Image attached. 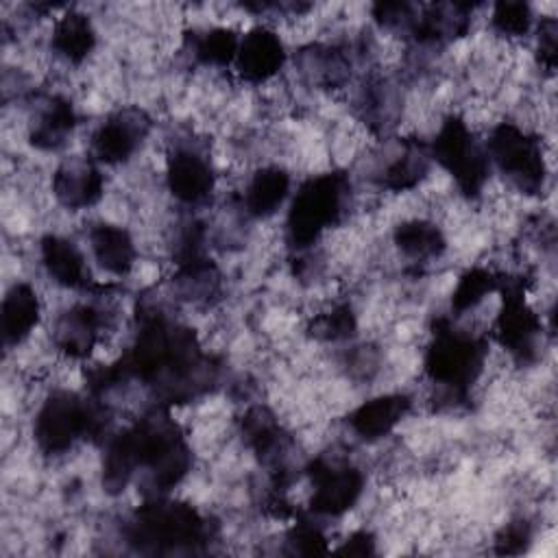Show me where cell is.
<instances>
[{"instance_id":"obj_1","label":"cell","mask_w":558,"mask_h":558,"mask_svg":"<svg viewBox=\"0 0 558 558\" xmlns=\"http://www.w3.org/2000/svg\"><path fill=\"white\" fill-rule=\"evenodd\" d=\"M351 179L340 170L312 174L290 198L286 240L296 251H307L320 238L340 227L351 209Z\"/></svg>"},{"instance_id":"obj_2","label":"cell","mask_w":558,"mask_h":558,"mask_svg":"<svg viewBox=\"0 0 558 558\" xmlns=\"http://www.w3.org/2000/svg\"><path fill=\"white\" fill-rule=\"evenodd\" d=\"M486 155L512 190L530 196L545 190L547 153L541 133L527 131L519 122H497L488 131Z\"/></svg>"},{"instance_id":"obj_3","label":"cell","mask_w":558,"mask_h":558,"mask_svg":"<svg viewBox=\"0 0 558 558\" xmlns=\"http://www.w3.org/2000/svg\"><path fill=\"white\" fill-rule=\"evenodd\" d=\"M102 425V416L87 399L70 390H54L35 414L33 436L41 453L63 456L76 442L96 436Z\"/></svg>"},{"instance_id":"obj_4","label":"cell","mask_w":558,"mask_h":558,"mask_svg":"<svg viewBox=\"0 0 558 558\" xmlns=\"http://www.w3.org/2000/svg\"><path fill=\"white\" fill-rule=\"evenodd\" d=\"M310 508L318 517H340L351 510L364 493V475L344 460L318 456L307 466Z\"/></svg>"},{"instance_id":"obj_5","label":"cell","mask_w":558,"mask_h":558,"mask_svg":"<svg viewBox=\"0 0 558 558\" xmlns=\"http://www.w3.org/2000/svg\"><path fill=\"white\" fill-rule=\"evenodd\" d=\"M150 118L140 107H122L107 116L89 135V157L96 163L122 166L150 133Z\"/></svg>"},{"instance_id":"obj_6","label":"cell","mask_w":558,"mask_h":558,"mask_svg":"<svg viewBox=\"0 0 558 558\" xmlns=\"http://www.w3.org/2000/svg\"><path fill=\"white\" fill-rule=\"evenodd\" d=\"M163 179L168 192L181 205H203L216 190L211 159L196 146L174 144L166 155Z\"/></svg>"},{"instance_id":"obj_7","label":"cell","mask_w":558,"mask_h":558,"mask_svg":"<svg viewBox=\"0 0 558 558\" xmlns=\"http://www.w3.org/2000/svg\"><path fill=\"white\" fill-rule=\"evenodd\" d=\"M286 65V44L281 35L266 26H253L240 35L233 72L240 81L262 87L279 76Z\"/></svg>"},{"instance_id":"obj_8","label":"cell","mask_w":558,"mask_h":558,"mask_svg":"<svg viewBox=\"0 0 558 558\" xmlns=\"http://www.w3.org/2000/svg\"><path fill=\"white\" fill-rule=\"evenodd\" d=\"M50 190L63 209L83 211L105 196V174L89 155L65 157L52 172Z\"/></svg>"},{"instance_id":"obj_9","label":"cell","mask_w":558,"mask_h":558,"mask_svg":"<svg viewBox=\"0 0 558 558\" xmlns=\"http://www.w3.org/2000/svg\"><path fill=\"white\" fill-rule=\"evenodd\" d=\"M292 177L279 163H268L248 174L240 194V207L248 218L266 220L275 216L290 198Z\"/></svg>"},{"instance_id":"obj_10","label":"cell","mask_w":558,"mask_h":558,"mask_svg":"<svg viewBox=\"0 0 558 558\" xmlns=\"http://www.w3.org/2000/svg\"><path fill=\"white\" fill-rule=\"evenodd\" d=\"M412 397L405 392H386L360 403L349 414L351 432L366 440L375 442L392 434V429L410 414Z\"/></svg>"},{"instance_id":"obj_11","label":"cell","mask_w":558,"mask_h":558,"mask_svg":"<svg viewBox=\"0 0 558 558\" xmlns=\"http://www.w3.org/2000/svg\"><path fill=\"white\" fill-rule=\"evenodd\" d=\"M39 264L57 288L85 290L89 286L87 259L65 235L48 233L39 240Z\"/></svg>"},{"instance_id":"obj_12","label":"cell","mask_w":558,"mask_h":558,"mask_svg":"<svg viewBox=\"0 0 558 558\" xmlns=\"http://www.w3.org/2000/svg\"><path fill=\"white\" fill-rule=\"evenodd\" d=\"M76 129L74 105L59 94L37 100L28 122V140L39 150H59Z\"/></svg>"},{"instance_id":"obj_13","label":"cell","mask_w":558,"mask_h":558,"mask_svg":"<svg viewBox=\"0 0 558 558\" xmlns=\"http://www.w3.org/2000/svg\"><path fill=\"white\" fill-rule=\"evenodd\" d=\"M89 251L98 266L122 279L131 275L137 264V246L131 231L116 222H98L87 231Z\"/></svg>"},{"instance_id":"obj_14","label":"cell","mask_w":558,"mask_h":558,"mask_svg":"<svg viewBox=\"0 0 558 558\" xmlns=\"http://www.w3.org/2000/svg\"><path fill=\"white\" fill-rule=\"evenodd\" d=\"M41 299L26 281H15L2 299V336L7 347H20L37 329Z\"/></svg>"},{"instance_id":"obj_15","label":"cell","mask_w":558,"mask_h":558,"mask_svg":"<svg viewBox=\"0 0 558 558\" xmlns=\"http://www.w3.org/2000/svg\"><path fill=\"white\" fill-rule=\"evenodd\" d=\"M392 242L401 257L414 264L434 262L447 251V238L440 225L427 216L403 218L392 231Z\"/></svg>"},{"instance_id":"obj_16","label":"cell","mask_w":558,"mask_h":558,"mask_svg":"<svg viewBox=\"0 0 558 558\" xmlns=\"http://www.w3.org/2000/svg\"><path fill=\"white\" fill-rule=\"evenodd\" d=\"M96 48V28L81 11H65L52 24L50 50L68 65L83 63Z\"/></svg>"},{"instance_id":"obj_17","label":"cell","mask_w":558,"mask_h":558,"mask_svg":"<svg viewBox=\"0 0 558 558\" xmlns=\"http://www.w3.org/2000/svg\"><path fill=\"white\" fill-rule=\"evenodd\" d=\"M501 286H504V279L495 268L471 266L458 277L451 290V310L456 312V316L475 312Z\"/></svg>"},{"instance_id":"obj_18","label":"cell","mask_w":558,"mask_h":558,"mask_svg":"<svg viewBox=\"0 0 558 558\" xmlns=\"http://www.w3.org/2000/svg\"><path fill=\"white\" fill-rule=\"evenodd\" d=\"M490 28L497 37H501L506 44H514L525 39L534 26L536 17L532 13V7L525 2H499L490 11Z\"/></svg>"},{"instance_id":"obj_19","label":"cell","mask_w":558,"mask_h":558,"mask_svg":"<svg viewBox=\"0 0 558 558\" xmlns=\"http://www.w3.org/2000/svg\"><path fill=\"white\" fill-rule=\"evenodd\" d=\"M286 543L292 554H323L327 551V536L316 523L299 521L290 527Z\"/></svg>"},{"instance_id":"obj_20","label":"cell","mask_w":558,"mask_h":558,"mask_svg":"<svg viewBox=\"0 0 558 558\" xmlns=\"http://www.w3.org/2000/svg\"><path fill=\"white\" fill-rule=\"evenodd\" d=\"M338 551H344V554H360V556L375 554V536H373L368 530H357V532H353V534L338 547Z\"/></svg>"}]
</instances>
